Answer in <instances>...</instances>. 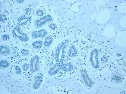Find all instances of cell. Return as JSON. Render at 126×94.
Returning a JSON list of instances; mask_svg holds the SVG:
<instances>
[{
    "mask_svg": "<svg viewBox=\"0 0 126 94\" xmlns=\"http://www.w3.org/2000/svg\"><path fill=\"white\" fill-rule=\"evenodd\" d=\"M69 43V41L68 40L63 41L59 44L56 50L55 56L56 62L57 64L60 66L61 68L63 64V61L64 59L65 49Z\"/></svg>",
    "mask_w": 126,
    "mask_h": 94,
    "instance_id": "obj_1",
    "label": "cell"
},
{
    "mask_svg": "<svg viewBox=\"0 0 126 94\" xmlns=\"http://www.w3.org/2000/svg\"><path fill=\"white\" fill-rule=\"evenodd\" d=\"M40 58L37 55L34 56L30 60V70L32 72L38 71L40 69Z\"/></svg>",
    "mask_w": 126,
    "mask_h": 94,
    "instance_id": "obj_2",
    "label": "cell"
},
{
    "mask_svg": "<svg viewBox=\"0 0 126 94\" xmlns=\"http://www.w3.org/2000/svg\"><path fill=\"white\" fill-rule=\"evenodd\" d=\"M13 34L15 37L23 42H26L29 40L27 34L21 31L18 27H15L13 30Z\"/></svg>",
    "mask_w": 126,
    "mask_h": 94,
    "instance_id": "obj_3",
    "label": "cell"
},
{
    "mask_svg": "<svg viewBox=\"0 0 126 94\" xmlns=\"http://www.w3.org/2000/svg\"><path fill=\"white\" fill-rule=\"evenodd\" d=\"M98 50L94 49L92 51L90 56V61L92 66L94 68L97 69L99 67L98 63Z\"/></svg>",
    "mask_w": 126,
    "mask_h": 94,
    "instance_id": "obj_4",
    "label": "cell"
},
{
    "mask_svg": "<svg viewBox=\"0 0 126 94\" xmlns=\"http://www.w3.org/2000/svg\"><path fill=\"white\" fill-rule=\"evenodd\" d=\"M53 19L51 16L50 15H47V16H44L42 17L40 19L37 20L35 22V26L36 28L38 29L40 27L44 25L46 23L48 22L52 21Z\"/></svg>",
    "mask_w": 126,
    "mask_h": 94,
    "instance_id": "obj_5",
    "label": "cell"
},
{
    "mask_svg": "<svg viewBox=\"0 0 126 94\" xmlns=\"http://www.w3.org/2000/svg\"><path fill=\"white\" fill-rule=\"evenodd\" d=\"M43 76L41 73H38L34 78V82L33 85V88L37 89L39 88L43 81Z\"/></svg>",
    "mask_w": 126,
    "mask_h": 94,
    "instance_id": "obj_6",
    "label": "cell"
},
{
    "mask_svg": "<svg viewBox=\"0 0 126 94\" xmlns=\"http://www.w3.org/2000/svg\"><path fill=\"white\" fill-rule=\"evenodd\" d=\"M47 32L44 29H42L39 31H33L31 34L32 36L34 38H43L46 36Z\"/></svg>",
    "mask_w": 126,
    "mask_h": 94,
    "instance_id": "obj_7",
    "label": "cell"
},
{
    "mask_svg": "<svg viewBox=\"0 0 126 94\" xmlns=\"http://www.w3.org/2000/svg\"><path fill=\"white\" fill-rule=\"evenodd\" d=\"M31 20V17H27L25 15L21 16L18 19V24L19 26L26 25Z\"/></svg>",
    "mask_w": 126,
    "mask_h": 94,
    "instance_id": "obj_8",
    "label": "cell"
},
{
    "mask_svg": "<svg viewBox=\"0 0 126 94\" xmlns=\"http://www.w3.org/2000/svg\"><path fill=\"white\" fill-rule=\"evenodd\" d=\"M83 79L87 86L91 87L92 86V82L88 75L87 71L85 70H82L81 71Z\"/></svg>",
    "mask_w": 126,
    "mask_h": 94,
    "instance_id": "obj_9",
    "label": "cell"
},
{
    "mask_svg": "<svg viewBox=\"0 0 126 94\" xmlns=\"http://www.w3.org/2000/svg\"><path fill=\"white\" fill-rule=\"evenodd\" d=\"M61 69L60 66L56 64L55 65L51 68L48 71V74L50 76L56 74L59 71V70Z\"/></svg>",
    "mask_w": 126,
    "mask_h": 94,
    "instance_id": "obj_10",
    "label": "cell"
},
{
    "mask_svg": "<svg viewBox=\"0 0 126 94\" xmlns=\"http://www.w3.org/2000/svg\"><path fill=\"white\" fill-rule=\"evenodd\" d=\"M73 69L74 66L72 64L70 63H66L63 64L61 69L65 71H71L73 70Z\"/></svg>",
    "mask_w": 126,
    "mask_h": 94,
    "instance_id": "obj_11",
    "label": "cell"
},
{
    "mask_svg": "<svg viewBox=\"0 0 126 94\" xmlns=\"http://www.w3.org/2000/svg\"><path fill=\"white\" fill-rule=\"evenodd\" d=\"M78 54V50H77L74 46H72L69 49V56L71 57H76Z\"/></svg>",
    "mask_w": 126,
    "mask_h": 94,
    "instance_id": "obj_12",
    "label": "cell"
},
{
    "mask_svg": "<svg viewBox=\"0 0 126 94\" xmlns=\"http://www.w3.org/2000/svg\"><path fill=\"white\" fill-rule=\"evenodd\" d=\"M0 54L4 55H8L10 53V48L9 47H7L5 46H1L0 48Z\"/></svg>",
    "mask_w": 126,
    "mask_h": 94,
    "instance_id": "obj_13",
    "label": "cell"
},
{
    "mask_svg": "<svg viewBox=\"0 0 126 94\" xmlns=\"http://www.w3.org/2000/svg\"><path fill=\"white\" fill-rule=\"evenodd\" d=\"M123 79V76L120 74H115L112 77V81L116 82H120Z\"/></svg>",
    "mask_w": 126,
    "mask_h": 94,
    "instance_id": "obj_14",
    "label": "cell"
},
{
    "mask_svg": "<svg viewBox=\"0 0 126 94\" xmlns=\"http://www.w3.org/2000/svg\"><path fill=\"white\" fill-rule=\"evenodd\" d=\"M53 41V38L51 36H47L45 39L44 45L46 47H48L50 46Z\"/></svg>",
    "mask_w": 126,
    "mask_h": 94,
    "instance_id": "obj_15",
    "label": "cell"
},
{
    "mask_svg": "<svg viewBox=\"0 0 126 94\" xmlns=\"http://www.w3.org/2000/svg\"><path fill=\"white\" fill-rule=\"evenodd\" d=\"M32 45L35 48H41L43 46V41H37L32 43Z\"/></svg>",
    "mask_w": 126,
    "mask_h": 94,
    "instance_id": "obj_16",
    "label": "cell"
},
{
    "mask_svg": "<svg viewBox=\"0 0 126 94\" xmlns=\"http://www.w3.org/2000/svg\"><path fill=\"white\" fill-rule=\"evenodd\" d=\"M0 67L2 68H6L9 67L10 65V63L7 60L3 59L0 61Z\"/></svg>",
    "mask_w": 126,
    "mask_h": 94,
    "instance_id": "obj_17",
    "label": "cell"
},
{
    "mask_svg": "<svg viewBox=\"0 0 126 94\" xmlns=\"http://www.w3.org/2000/svg\"><path fill=\"white\" fill-rule=\"evenodd\" d=\"M2 39L5 41H8L10 39V36L8 34H4L2 36Z\"/></svg>",
    "mask_w": 126,
    "mask_h": 94,
    "instance_id": "obj_18",
    "label": "cell"
},
{
    "mask_svg": "<svg viewBox=\"0 0 126 94\" xmlns=\"http://www.w3.org/2000/svg\"><path fill=\"white\" fill-rule=\"evenodd\" d=\"M30 67V65L28 64L27 63H25L22 65V69L24 71H27L28 70V69Z\"/></svg>",
    "mask_w": 126,
    "mask_h": 94,
    "instance_id": "obj_19",
    "label": "cell"
},
{
    "mask_svg": "<svg viewBox=\"0 0 126 94\" xmlns=\"http://www.w3.org/2000/svg\"><path fill=\"white\" fill-rule=\"evenodd\" d=\"M36 14L37 15L40 16H43L44 15V12H43V10L40 9H39L36 11Z\"/></svg>",
    "mask_w": 126,
    "mask_h": 94,
    "instance_id": "obj_20",
    "label": "cell"
},
{
    "mask_svg": "<svg viewBox=\"0 0 126 94\" xmlns=\"http://www.w3.org/2000/svg\"><path fill=\"white\" fill-rule=\"evenodd\" d=\"M15 72L17 74H20L21 73V69L18 66H16L15 67Z\"/></svg>",
    "mask_w": 126,
    "mask_h": 94,
    "instance_id": "obj_21",
    "label": "cell"
},
{
    "mask_svg": "<svg viewBox=\"0 0 126 94\" xmlns=\"http://www.w3.org/2000/svg\"><path fill=\"white\" fill-rule=\"evenodd\" d=\"M49 28H50V29L51 30L54 31L56 29L57 26H56V24H50L49 25Z\"/></svg>",
    "mask_w": 126,
    "mask_h": 94,
    "instance_id": "obj_22",
    "label": "cell"
},
{
    "mask_svg": "<svg viewBox=\"0 0 126 94\" xmlns=\"http://www.w3.org/2000/svg\"><path fill=\"white\" fill-rule=\"evenodd\" d=\"M6 20V16L4 14H0V21L4 22Z\"/></svg>",
    "mask_w": 126,
    "mask_h": 94,
    "instance_id": "obj_23",
    "label": "cell"
},
{
    "mask_svg": "<svg viewBox=\"0 0 126 94\" xmlns=\"http://www.w3.org/2000/svg\"><path fill=\"white\" fill-rule=\"evenodd\" d=\"M21 53L24 55H27L28 54V51L25 49H23L21 50Z\"/></svg>",
    "mask_w": 126,
    "mask_h": 94,
    "instance_id": "obj_24",
    "label": "cell"
},
{
    "mask_svg": "<svg viewBox=\"0 0 126 94\" xmlns=\"http://www.w3.org/2000/svg\"><path fill=\"white\" fill-rule=\"evenodd\" d=\"M101 60L103 62H106L107 61V58L106 57H103Z\"/></svg>",
    "mask_w": 126,
    "mask_h": 94,
    "instance_id": "obj_25",
    "label": "cell"
},
{
    "mask_svg": "<svg viewBox=\"0 0 126 94\" xmlns=\"http://www.w3.org/2000/svg\"><path fill=\"white\" fill-rule=\"evenodd\" d=\"M17 2H18L19 3H20L21 2H22L23 1H22V0H21V1H19V0H17Z\"/></svg>",
    "mask_w": 126,
    "mask_h": 94,
    "instance_id": "obj_26",
    "label": "cell"
}]
</instances>
